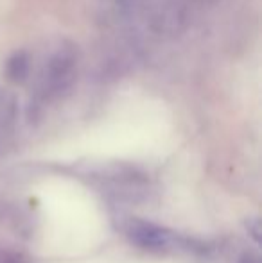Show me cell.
Returning a JSON list of instances; mask_svg holds the SVG:
<instances>
[{
  "label": "cell",
  "instance_id": "cell-5",
  "mask_svg": "<svg viewBox=\"0 0 262 263\" xmlns=\"http://www.w3.org/2000/svg\"><path fill=\"white\" fill-rule=\"evenodd\" d=\"M241 263H260V260L257 256H253V254H246L241 260Z\"/></svg>",
  "mask_w": 262,
  "mask_h": 263
},
{
  "label": "cell",
  "instance_id": "cell-1",
  "mask_svg": "<svg viewBox=\"0 0 262 263\" xmlns=\"http://www.w3.org/2000/svg\"><path fill=\"white\" fill-rule=\"evenodd\" d=\"M126 233L133 243L146 247V249H162V247L169 246L172 240L167 229L142 220H131L126 228Z\"/></svg>",
  "mask_w": 262,
  "mask_h": 263
},
{
  "label": "cell",
  "instance_id": "cell-3",
  "mask_svg": "<svg viewBox=\"0 0 262 263\" xmlns=\"http://www.w3.org/2000/svg\"><path fill=\"white\" fill-rule=\"evenodd\" d=\"M0 263H29L24 254L9 253V251H0Z\"/></svg>",
  "mask_w": 262,
  "mask_h": 263
},
{
  "label": "cell",
  "instance_id": "cell-2",
  "mask_svg": "<svg viewBox=\"0 0 262 263\" xmlns=\"http://www.w3.org/2000/svg\"><path fill=\"white\" fill-rule=\"evenodd\" d=\"M29 72V61L25 54H14L7 63V76L13 81H24V77Z\"/></svg>",
  "mask_w": 262,
  "mask_h": 263
},
{
  "label": "cell",
  "instance_id": "cell-4",
  "mask_svg": "<svg viewBox=\"0 0 262 263\" xmlns=\"http://www.w3.org/2000/svg\"><path fill=\"white\" fill-rule=\"evenodd\" d=\"M248 229L252 231V236L253 238L259 242V233H260V224H259V220H253V226L252 224H248Z\"/></svg>",
  "mask_w": 262,
  "mask_h": 263
}]
</instances>
